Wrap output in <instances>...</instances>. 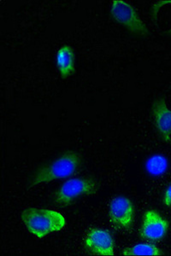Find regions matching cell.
Returning <instances> with one entry per match:
<instances>
[{
  "mask_svg": "<svg viewBox=\"0 0 171 256\" xmlns=\"http://www.w3.org/2000/svg\"><path fill=\"white\" fill-rule=\"evenodd\" d=\"M22 220L32 235L43 238L51 233L64 229L66 224L64 216L53 210L30 208L22 214Z\"/></svg>",
  "mask_w": 171,
  "mask_h": 256,
  "instance_id": "1",
  "label": "cell"
},
{
  "mask_svg": "<svg viewBox=\"0 0 171 256\" xmlns=\"http://www.w3.org/2000/svg\"><path fill=\"white\" fill-rule=\"evenodd\" d=\"M80 165L81 158L76 152H65L49 165L39 169L33 177L32 184L69 178L77 172Z\"/></svg>",
  "mask_w": 171,
  "mask_h": 256,
  "instance_id": "2",
  "label": "cell"
},
{
  "mask_svg": "<svg viewBox=\"0 0 171 256\" xmlns=\"http://www.w3.org/2000/svg\"><path fill=\"white\" fill-rule=\"evenodd\" d=\"M98 189V183L92 178H73L62 184L56 192L54 201L59 206L65 207L81 196L95 194Z\"/></svg>",
  "mask_w": 171,
  "mask_h": 256,
  "instance_id": "3",
  "label": "cell"
},
{
  "mask_svg": "<svg viewBox=\"0 0 171 256\" xmlns=\"http://www.w3.org/2000/svg\"><path fill=\"white\" fill-rule=\"evenodd\" d=\"M110 15L116 22L126 28L129 32L139 36H146L148 30L140 19L136 10L124 0H113L110 6Z\"/></svg>",
  "mask_w": 171,
  "mask_h": 256,
  "instance_id": "4",
  "label": "cell"
},
{
  "mask_svg": "<svg viewBox=\"0 0 171 256\" xmlns=\"http://www.w3.org/2000/svg\"><path fill=\"white\" fill-rule=\"evenodd\" d=\"M169 224L156 210H149L143 216L139 236L145 240L157 242L164 238L168 233Z\"/></svg>",
  "mask_w": 171,
  "mask_h": 256,
  "instance_id": "5",
  "label": "cell"
},
{
  "mask_svg": "<svg viewBox=\"0 0 171 256\" xmlns=\"http://www.w3.org/2000/svg\"><path fill=\"white\" fill-rule=\"evenodd\" d=\"M84 246L89 253L96 256H113V236L108 230L102 228H93L87 232L84 239Z\"/></svg>",
  "mask_w": 171,
  "mask_h": 256,
  "instance_id": "6",
  "label": "cell"
},
{
  "mask_svg": "<svg viewBox=\"0 0 171 256\" xmlns=\"http://www.w3.org/2000/svg\"><path fill=\"white\" fill-rule=\"evenodd\" d=\"M134 208L130 199L117 196L110 201L109 217L113 226L121 229H129L133 222Z\"/></svg>",
  "mask_w": 171,
  "mask_h": 256,
  "instance_id": "7",
  "label": "cell"
},
{
  "mask_svg": "<svg viewBox=\"0 0 171 256\" xmlns=\"http://www.w3.org/2000/svg\"><path fill=\"white\" fill-rule=\"evenodd\" d=\"M154 124L162 138L166 143L171 141V110L168 108L163 99H157L152 105Z\"/></svg>",
  "mask_w": 171,
  "mask_h": 256,
  "instance_id": "8",
  "label": "cell"
},
{
  "mask_svg": "<svg viewBox=\"0 0 171 256\" xmlns=\"http://www.w3.org/2000/svg\"><path fill=\"white\" fill-rule=\"evenodd\" d=\"M56 64L63 79H68L76 70V55L72 47L64 44L56 54Z\"/></svg>",
  "mask_w": 171,
  "mask_h": 256,
  "instance_id": "9",
  "label": "cell"
},
{
  "mask_svg": "<svg viewBox=\"0 0 171 256\" xmlns=\"http://www.w3.org/2000/svg\"><path fill=\"white\" fill-rule=\"evenodd\" d=\"M122 254L125 256H162V251L157 245L151 242H140L125 248L122 250Z\"/></svg>",
  "mask_w": 171,
  "mask_h": 256,
  "instance_id": "10",
  "label": "cell"
},
{
  "mask_svg": "<svg viewBox=\"0 0 171 256\" xmlns=\"http://www.w3.org/2000/svg\"><path fill=\"white\" fill-rule=\"evenodd\" d=\"M168 160L162 154H153L145 162L146 171L149 174L153 177H158L164 174L168 169Z\"/></svg>",
  "mask_w": 171,
  "mask_h": 256,
  "instance_id": "11",
  "label": "cell"
},
{
  "mask_svg": "<svg viewBox=\"0 0 171 256\" xmlns=\"http://www.w3.org/2000/svg\"><path fill=\"white\" fill-rule=\"evenodd\" d=\"M171 6V0H159L152 4L151 16H152L154 20H157L160 10L162 9L163 6Z\"/></svg>",
  "mask_w": 171,
  "mask_h": 256,
  "instance_id": "12",
  "label": "cell"
},
{
  "mask_svg": "<svg viewBox=\"0 0 171 256\" xmlns=\"http://www.w3.org/2000/svg\"><path fill=\"white\" fill-rule=\"evenodd\" d=\"M162 202L167 207L171 208V184L164 190L162 196Z\"/></svg>",
  "mask_w": 171,
  "mask_h": 256,
  "instance_id": "13",
  "label": "cell"
},
{
  "mask_svg": "<svg viewBox=\"0 0 171 256\" xmlns=\"http://www.w3.org/2000/svg\"><path fill=\"white\" fill-rule=\"evenodd\" d=\"M167 34L169 35V36H171V28H169V30H168V32H167Z\"/></svg>",
  "mask_w": 171,
  "mask_h": 256,
  "instance_id": "14",
  "label": "cell"
}]
</instances>
